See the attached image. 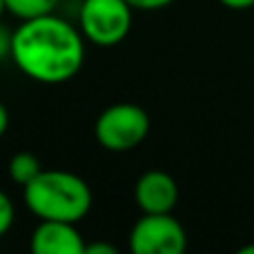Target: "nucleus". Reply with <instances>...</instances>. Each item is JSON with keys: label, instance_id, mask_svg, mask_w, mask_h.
I'll use <instances>...</instances> for the list:
<instances>
[{"label": "nucleus", "instance_id": "1", "mask_svg": "<svg viewBox=\"0 0 254 254\" xmlns=\"http://www.w3.org/2000/svg\"><path fill=\"white\" fill-rule=\"evenodd\" d=\"M11 61L36 83H67L85 63V36L54 13L29 18L11 34Z\"/></svg>", "mask_w": 254, "mask_h": 254}, {"label": "nucleus", "instance_id": "2", "mask_svg": "<svg viewBox=\"0 0 254 254\" xmlns=\"http://www.w3.org/2000/svg\"><path fill=\"white\" fill-rule=\"evenodd\" d=\"M25 205L40 221L78 223L92 210V190L80 176L65 170H43L22 188Z\"/></svg>", "mask_w": 254, "mask_h": 254}, {"label": "nucleus", "instance_id": "3", "mask_svg": "<svg viewBox=\"0 0 254 254\" xmlns=\"http://www.w3.org/2000/svg\"><path fill=\"white\" fill-rule=\"evenodd\" d=\"M131 11L127 0H83L78 29L96 47H116L131 29Z\"/></svg>", "mask_w": 254, "mask_h": 254}, {"label": "nucleus", "instance_id": "4", "mask_svg": "<svg viewBox=\"0 0 254 254\" xmlns=\"http://www.w3.org/2000/svg\"><path fill=\"white\" fill-rule=\"evenodd\" d=\"M94 134L107 152H129L138 147L149 134V116L140 105L116 103L101 112Z\"/></svg>", "mask_w": 254, "mask_h": 254}, {"label": "nucleus", "instance_id": "5", "mask_svg": "<svg viewBox=\"0 0 254 254\" xmlns=\"http://www.w3.org/2000/svg\"><path fill=\"white\" fill-rule=\"evenodd\" d=\"M188 248L185 228L167 214H143L129 232V250L134 254H181Z\"/></svg>", "mask_w": 254, "mask_h": 254}, {"label": "nucleus", "instance_id": "6", "mask_svg": "<svg viewBox=\"0 0 254 254\" xmlns=\"http://www.w3.org/2000/svg\"><path fill=\"white\" fill-rule=\"evenodd\" d=\"M134 201L143 214H167L179 203V185L167 172L149 170L136 181Z\"/></svg>", "mask_w": 254, "mask_h": 254}, {"label": "nucleus", "instance_id": "7", "mask_svg": "<svg viewBox=\"0 0 254 254\" xmlns=\"http://www.w3.org/2000/svg\"><path fill=\"white\" fill-rule=\"evenodd\" d=\"M85 246L76 223L69 221H40L29 243L36 254H85Z\"/></svg>", "mask_w": 254, "mask_h": 254}, {"label": "nucleus", "instance_id": "8", "mask_svg": "<svg viewBox=\"0 0 254 254\" xmlns=\"http://www.w3.org/2000/svg\"><path fill=\"white\" fill-rule=\"evenodd\" d=\"M40 172H43V167H40L38 158L29 152H18V154H13L11 161H9V179H11L13 183L22 185V188H25L29 181H34Z\"/></svg>", "mask_w": 254, "mask_h": 254}, {"label": "nucleus", "instance_id": "9", "mask_svg": "<svg viewBox=\"0 0 254 254\" xmlns=\"http://www.w3.org/2000/svg\"><path fill=\"white\" fill-rule=\"evenodd\" d=\"M58 0H4V7L11 16L20 18V20H29V18L47 16L54 13Z\"/></svg>", "mask_w": 254, "mask_h": 254}, {"label": "nucleus", "instance_id": "10", "mask_svg": "<svg viewBox=\"0 0 254 254\" xmlns=\"http://www.w3.org/2000/svg\"><path fill=\"white\" fill-rule=\"evenodd\" d=\"M13 219H16V207H13L11 198L0 190V237H4L11 230Z\"/></svg>", "mask_w": 254, "mask_h": 254}, {"label": "nucleus", "instance_id": "11", "mask_svg": "<svg viewBox=\"0 0 254 254\" xmlns=\"http://www.w3.org/2000/svg\"><path fill=\"white\" fill-rule=\"evenodd\" d=\"M131 9H140V11H158V9L170 7L174 0H127Z\"/></svg>", "mask_w": 254, "mask_h": 254}, {"label": "nucleus", "instance_id": "12", "mask_svg": "<svg viewBox=\"0 0 254 254\" xmlns=\"http://www.w3.org/2000/svg\"><path fill=\"white\" fill-rule=\"evenodd\" d=\"M4 58H11V34L0 25V63Z\"/></svg>", "mask_w": 254, "mask_h": 254}, {"label": "nucleus", "instance_id": "13", "mask_svg": "<svg viewBox=\"0 0 254 254\" xmlns=\"http://www.w3.org/2000/svg\"><path fill=\"white\" fill-rule=\"evenodd\" d=\"M85 254H116V248L110 243H87Z\"/></svg>", "mask_w": 254, "mask_h": 254}, {"label": "nucleus", "instance_id": "14", "mask_svg": "<svg viewBox=\"0 0 254 254\" xmlns=\"http://www.w3.org/2000/svg\"><path fill=\"white\" fill-rule=\"evenodd\" d=\"M221 4H225L228 9H234V11H243V9H252L254 0H219Z\"/></svg>", "mask_w": 254, "mask_h": 254}, {"label": "nucleus", "instance_id": "15", "mask_svg": "<svg viewBox=\"0 0 254 254\" xmlns=\"http://www.w3.org/2000/svg\"><path fill=\"white\" fill-rule=\"evenodd\" d=\"M7 129H9V112H7V107L0 103V138L4 136Z\"/></svg>", "mask_w": 254, "mask_h": 254}, {"label": "nucleus", "instance_id": "16", "mask_svg": "<svg viewBox=\"0 0 254 254\" xmlns=\"http://www.w3.org/2000/svg\"><path fill=\"white\" fill-rule=\"evenodd\" d=\"M239 254H254V246H246L239 250Z\"/></svg>", "mask_w": 254, "mask_h": 254}, {"label": "nucleus", "instance_id": "17", "mask_svg": "<svg viewBox=\"0 0 254 254\" xmlns=\"http://www.w3.org/2000/svg\"><path fill=\"white\" fill-rule=\"evenodd\" d=\"M4 11H7V7H4V0H0V18H2Z\"/></svg>", "mask_w": 254, "mask_h": 254}]
</instances>
